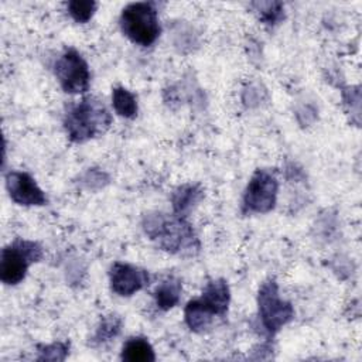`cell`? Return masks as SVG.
<instances>
[{
    "instance_id": "6da1fadb",
    "label": "cell",
    "mask_w": 362,
    "mask_h": 362,
    "mask_svg": "<svg viewBox=\"0 0 362 362\" xmlns=\"http://www.w3.org/2000/svg\"><path fill=\"white\" fill-rule=\"evenodd\" d=\"M141 228L146 236L161 250L178 256H195L201 243L187 218L165 214V212H147L143 215Z\"/></svg>"
},
{
    "instance_id": "9a60e30c",
    "label": "cell",
    "mask_w": 362,
    "mask_h": 362,
    "mask_svg": "<svg viewBox=\"0 0 362 362\" xmlns=\"http://www.w3.org/2000/svg\"><path fill=\"white\" fill-rule=\"evenodd\" d=\"M112 106L115 112L124 119L136 117L139 110L136 95L123 86L112 89Z\"/></svg>"
},
{
    "instance_id": "7c38bea8",
    "label": "cell",
    "mask_w": 362,
    "mask_h": 362,
    "mask_svg": "<svg viewBox=\"0 0 362 362\" xmlns=\"http://www.w3.org/2000/svg\"><path fill=\"white\" fill-rule=\"evenodd\" d=\"M182 283L175 276H167L163 279L153 291V298L158 310L168 311L174 308L181 300Z\"/></svg>"
},
{
    "instance_id": "7a4b0ae2",
    "label": "cell",
    "mask_w": 362,
    "mask_h": 362,
    "mask_svg": "<svg viewBox=\"0 0 362 362\" xmlns=\"http://www.w3.org/2000/svg\"><path fill=\"white\" fill-rule=\"evenodd\" d=\"M230 304V290L225 279L206 283L201 296L187 303L184 321L192 332H206L216 318L226 315Z\"/></svg>"
},
{
    "instance_id": "277c9868",
    "label": "cell",
    "mask_w": 362,
    "mask_h": 362,
    "mask_svg": "<svg viewBox=\"0 0 362 362\" xmlns=\"http://www.w3.org/2000/svg\"><path fill=\"white\" fill-rule=\"evenodd\" d=\"M119 25L132 42L141 47L153 45L161 33L158 11L151 1L129 3L120 13Z\"/></svg>"
},
{
    "instance_id": "ac0fdd59",
    "label": "cell",
    "mask_w": 362,
    "mask_h": 362,
    "mask_svg": "<svg viewBox=\"0 0 362 362\" xmlns=\"http://www.w3.org/2000/svg\"><path fill=\"white\" fill-rule=\"evenodd\" d=\"M109 184V175L100 168H88L79 177V185L88 191H96Z\"/></svg>"
},
{
    "instance_id": "3957f363",
    "label": "cell",
    "mask_w": 362,
    "mask_h": 362,
    "mask_svg": "<svg viewBox=\"0 0 362 362\" xmlns=\"http://www.w3.org/2000/svg\"><path fill=\"white\" fill-rule=\"evenodd\" d=\"M112 124L107 107L95 96H85L72 105L64 117V129L72 143H85L102 136Z\"/></svg>"
},
{
    "instance_id": "e0dca14e",
    "label": "cell",
    "mask_w": 362,
    "mask_h": 362,
    "mask_svg": "<svg viewBox=\"0 0 362 362\" xmlns=\"http://www.w3.org/2000/svg\"><path fill=\"white\" fill-rule=\"evenodd\" d=\"M98 8V3L93 0H72L66 3L68 14L76 23H88Z\"/></svg>"
},
{
    "instance_id": "ba28073f",
    "label": "cell",
    "mask_w": 362,
    "mask_h": 362,
    "mask_svg": "<svg viewBox=\"0 0 362 362\" xmlns=\"http://www.w3.org/2000/svg\"><path fill=\"white\" fill-rule=\"evenodd\" d=\"M55 78L65 93L81 95L89 89L90 71L85 58L74 48L65 49L54 64Z\"/></svg>"
},
{
    "instance_id": "52a82bcc",
    "label": "cell",
    "mask_w": 362,
    "mask_h": 362,
    "mask_svg": "<svg viewBox=\"0 0 362 362\" xmlns=\"http://www.w3.org/2000/svg\"><path fill=\"white\" fill-rule=\"evenodd\" d=\"M279 181L269 170H256L243 192L242 212L243 214H267L277 202Z\"/></svg>"
},
{
    "instance_id": "5b68a950",
    "label": "cell",
    "mask_w": 362,
    "mask_h": 362,
    "mask_svg": "<svg viewBox=\"0 0 362 362\" xmlns=\"http://www.w3.org/2000/svg\"><path fill=\"white\" fill-rule=\"evenodd\" d=\"M42 247L38 242L28 239H16L1 250L0 279L7 286L21 283L28 267L42 259Z\"/></svg>"
},
{
    "instance_id": "8fae6325",
    "label": "cell",
    "mask_w": 362,
    "mask_h": 362,
    "mask_svg": "<svg viewBox=\"0 0 362 362\" xmlns=\"http://www.w3.org/2000/svg\"><path fill=\"white\" fill-rule=\"evenodd\" d=\"M202 198L204 188L199 184H182L177 187L171 194L173 214L187 218Z\"/></svg>"
},
{
    "instance_id": "9c48e42d",
    "label": "cell",
    "mask_w": 362,
    "mask_h": 362,
    "mask_svg": "<svg viewBox=\"0 0 362 362\" xmlns=\"http://www.w3.org/2000/svg\"><path fill=\"white\" fill-rule=\"evenodd\" d=\"M148 273L130 263L115 262L109 270V283L115 294L120 297H130L148 286Z\"/></svg>"
},
{
    "instance_id": "30bf717a",
    "label": "cell",
    "mask_w": 362,
    "mask_h": 362,
    "mask_svg": "<svg viewBox=\"0 0 362 362\" xmlns=\"http://www.w3.org/2000/svg\"><path fill=\"white\" fill-rule=\"evenodd\" d=\"M6 188L13 202L23 206H41L47 204V195L37 181L25 171L6 174Z\"/></svg>"
},
{
    "instance_id": "d6986e66",
    "label": "cell",
    "mask_w": 362,
    "mask_h": 362,
    "mask_svg": "<svg viewBox=\"0 0 362 362\" xmlns=\"http://www.w3.org/2000/svg\"><path fill=\"white\" fill-rule=\"evenodd\" d=\"M69 354V342L57 341L48 345L38 346V361H64Z\"/></svg>"
},
{
    "instance_id": "2e32d148",
    "label": "cell",
    "mask_w": 362,
    "mask_h": 362,
    "mask_svg": "<svg viewBox=\"0 0 362 362\" xmlns=\"http://www.w3.org/2000/svg\"><path fill=\"white\" fill-rule=\"evenodd\" d=\"M250 6L259 16V20L267 27H273L284 18V6L280 1H257Z\"/></svg>"
},
{
    "instance_id": "8992f818",
    "label": "cell",
    "mask_w": 362,
    "mask_h": 362,
    "mask_svg": "<svg viewBox=\"0 0 362 362\" xmlns=\"http://www.w3.org/2000/svg\"><path fill=\"white\" fill-rule=\"evenodd\" d=\"M257 315L263 329L274 335L294 318V307L281 298L274 279L263 281L257 291Z\"/></svg>"
},
{
    "instance_id": "4fadbf2b",
    "label": "cell",
    "mask_w": 362,
    "mask_h": 362,
    "mask_svg": "<svg viewBox=\"0 0 362 362\" xmlns=\"http://www.w3.org/2000/svg\"><path fill=\"white\" fill-rule=\"evenodd\" d=\"M120 359L126 362H154L156 354L147 338L130 337L122 346Z\"/></svg>"
},
{
    "instance_id": "5bb4252c",
    "label": "cell",
    "mask_w": 362,
    "mask_h": 362,
    "mask_svg": "<svg viewBox=\"0 0 362 362\" xmlns=\"http://www.w3.org/2000/svg\"><path fill=\"white\" fill-rule=\"evenodd\" d=\"M122 325H123V321L119 315L116 314L103 315L96 327L95 334L90 338V344L93 346H99L113 341L120 334Z\"/></svg>"
}]
</instances>
